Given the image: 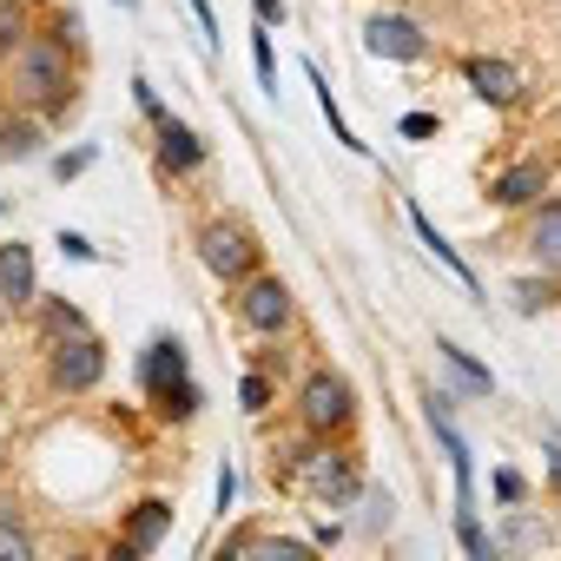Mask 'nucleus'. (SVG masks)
I'll return each mask as SVG.
<instances>
[{
    "label": "nucleus",
    "instance_id": "39448f33",
    "mask_svg": "<svg viewBox=\"0 0 561 561\" xmlns=\"http://www.w3.org/2000/svg\"><path fill=\"white\" fill-rule=\"evenodd\" d=\"M231 291H238V298H231L238 324H244V331H257V337H285V331L298 324V298H291V285H285V277L251 271L244 285H231Z\"/></svg>",
    "mask_w": 561,
    "mask_h": 561
},
{
    "label": "nucleus",
    "instance_id": "9b49d317",
    "mask_svg": "<svg viewBox=\"0 0 561 561\" xmlns=\"http://www.w3.org/2000/svg\"><path fill=\"white\" fill-rule=\"evenodd\" d=\"M192 377V364H185V344L179 337H152V351H139V397L146 403H159L165 390H179Z\"/></svg>",
    "mask_w": 561,
    "mask_h": 561
},
{
    "label": "nucleus",
    "instance_id": "aec40b11",
    "mask_svg": "<svg viewBox=\"0 0 561 561\" xmlns=\"http://www.w3.org/2000/svg\"><path fill=\"white\" fill-rule=\"evenodd\" d=\"M508 298H515V311H554L561 305V277L554 271H541V277H522V285H508Z\"/></svg>",
    "mask_w": 561,
    "mask_h": 561
},
{
    "label": "nucleus",
    "instance_id": "2eb2a0df",
    "mask_svg": "<svg viewBox=\"0 0 561 561\" xmlns=\"http://www.w3.org/2000/svg\"><path fill=\"white\" fill-rule=\"evenodd\" d=\"M119 535L139 548V554H152L165 535H172V502L165 495H139L133 508H126V522H119Z\"/></svg>",
    "mask_w": 561,
    "mask_h": 561
},
{
    "label": "nucleus",
    "instance_id": "a878e982",
    "mask_svg": "<svg viewBox=\"0 0 561 561\" xmlns=\"http://www.w3.org/2000/svg\"><path fill=\"white\" fill-rule=\"evenodd\" d=\"M251 60H257V87H264V93H277V60H271V41H264V27L251 34Z\"/></svg>",
    "mask_w": 561,
    "mask_h": 561
},
{
    "label": "nucleus",
    "instance_id": "f8f14e48",
    "mask_svg": "<svg viewBox=\"0 0 561 561\" xmlns=\"http://www.w3.org/2000/svg\"><path fill=\"white\" fill-rule=\"evenodd\" d=\"M0 298L14 311L41 305V271H34V244H0Z\"/></svg>",
    "mask_w": 561,
    "mask_h": 561
},
{
    "label": "nucleus",
    "instance_id": "cd10ccee",
    "mask_svg": "<svg viewBox=\"0 0 561 561\" xmlns=\"http://www.w3.org/2000/svg\"><path fill=\"white\" fill-rule=\"evenodd\" d=\"M495 502H502V508H515V502H528V482H522V476H515L508 462L495 469Z\"/></svg>",
    "mask_w": 561,
    "mask_h": 561
},
{
    "label": "nucleus",
    "instance_id": "c9c22d12",
    "mask_svg": "<svg viewBox=\"0 0 561 561\" xmlns=\"http://www.w3.org/2000/svg\"><path fill=\"white\" fill-rule=\"evenodd\" d=\"M257 21H264V27H277V21H285V0H257Z\"/></svg>",
    "mask_w": 561,
    "mask_h": 561
},
{
    "label": "nucleus",
    "instance_id": "4468645a",
    "mask_svg": "<svg viewBox=\"0 0 561 561\" xmlns=\"http://www.w3.org/2000/svg\"><path fill=\"white\" fill-rule=\"evenodd\" d=\"M522 251L535 257V271H554V277H561V198H541V205L528 211Z\"/></svg>",
    "mask_w": 561,
    "mask_h": 561
},
{
    "label": "nucleus",
    "instance_id": "dca6fc26",
    "mask_svg": "<svg viewBox=\"0 0 561 561\" xmlns=\"http://www.w3.org/2000/svg\"><path fill=\"white\" fill-rule=\"evenodd\" d=\"M403 211H410V225H416V238H423V244H430V257H436V264H449V271H456V285H462V291H469V298H482V277H476V271H469V264H462V251H456V244H449V238H443V231H436V225H430V218H423V205H403Z\"/></svg>",
    "mask_w": 561,
    "mask_h": 561
},
{
    "label": "nucleus",
    "instance_id": "bb28decb",
    "mask_svg": "<svg viewBox=\"0 0 561 561\" xmlns=\"http://www.w3.org/2000/svg\"><path fill=\"white\" fill-rule=\"evenodd\" d=\"M238 403H244L251 416H264V410H271V383H264V370H251V377L238 383Z\"/></svg>",
    "mask_w": 561,
    "mask_h": 561
},
{
    "label": "nucleus",
    "instance_id": "6ab92c4d",
    "mask_svg": "<svg viewBox=\"0 0 561 561\" xmlns=\"http://www.w3.org/2000/svg\"><path fill=\"white\" fill-rule=\"evenodd\" d=\"M436 351H443V370H449V377H456V383H462L469 397H495V370H482V364H476V357H469L462 344H449V337H443Z\"/></svg>",
    "mask_w": 561,
    "mask_h": 561
},
{
    "label": "nucleus",
    "instance_id": "72a5a7b5",
    "mask_svg": "<svg viewBox=\"0 0 561 561\" xmlns=\"http://www.w3.org/2000/svg\"><path fill=\"white\" fill-rule=\"evenodd\" d=\"M430 133H436V113H410L403 119V139H430Z\"/></svg>",
    "mask_w": 561,
    "mask_h": 561
},
{
    "label": "nucleus",
    "instance_id": "f03ea898",
    "mask_svg": "<svg viewBox=\"0 0 561 561\" xmlns=\"http://www.w3.org/2000/svg\"><path fill=\"white\" fill-rule=\"evenodd\" d=\"M291 489L318 495L324 508H351L364 495V469L351 449H337V436H311V443H285V462H277Z\"/></svg>",
    "mask_w": 561,
    "mask_h": 561
},
{
    "label": "nucleus",
    "instance_id": "2f4dec72",
    "mask_svg": "<svg viewBox=\"0 0 561 561\" xmlns=\"http://www.w3.org/2000/svg\"><path fill=\"white\" fill-rule=\"evenodd\" d=\"M87 165H93V146H80V152H60V159H54V172H60V179H80Z\"/></svg>",
    "mask_w": 561,
    "mask_h": 561
},
{
    "label": "nucleus",
    "instance_id": "473e14b6",
    "mask_svg": "<svg viewBox=\"0 0 561 561\" xmlns=\"http://www.w3.org/2000/svg\"><path fill=\"white\" fill-rule=\"evenodd\" d=\"M47 34H60V41L80 54V21H73V14H54V27H47Z\"/></svg>",
    "mask_w": 561,
    "mask_h": 561
},
{
    "label": "nucleus",
    "instance_id": "9d476101",
    "mask_svg": "<svg viewBox=\"0 0 561 561\" xmlns=\"http://www.w3.org/2000/svg\"><path fill=\"white\" fill-rule=\"evenodd\" d=\"M548 179H554V165H548V159H515V165H502V172L489 179V205H502V211L541 205Z\"/></svg>",
    "mask_w": 561,
    "mask_h": 561
},
{
    "label": "nucleus",
    "instance_id": "5701e85b",
    "mask_svg": "<svg viewBox=\"0 0 561 561\" xmlns=\"http://www.w3.org/2000/svg\"><path fill=\"white\" fill-rule=\"evenodd\" d=\"M34 34V14L21 8V0H0V67H8L14 60V47Z\"/></svg>",
    "mask_w": 561,
    "mask_h": 561
},
{
    "label": "nucleus",
    "instance_id": "f257e3e1",
    "mask_svg": "<svg viewBox=\"0 0 561 561\" xmlns=\"http://www.w3.org/2000/svg\"><path fill=\"white\" fill-rule=\"evenodd\" d=\"M8 100L14 113H34V119H67L73 100H80V67H73V47L60 34H27L8 60Z\"/></svg>",
    "mask_w": 561,
    "mask_h": 561
},
{
    "label": "nucleus",
    "instance_id": "ddd939ff",
    "mask_svg": "<svg viewBox=\"0 0 561 561\" xmlns=\"http://www.w3.org/2000/svg\"><path fill=\"white\" fill-rule=\"evenodd\" d=\"M423 416H430V430H436V443H443V456H449V469H456V508H476V476H469V443L456 436V423L443 416V397H423Z\"/></svg>",
    "mask_w": 561,
    "mask_h": 561
},
{
    "label": "nucleus",
    "instance_id": "4be33fe9",
    "mask_svg": "<svg viewBox=\"0 0 561 561\" xmlns=\"http://www.w3.org/2000/svg\"><path fill=\"white\" fill-rule=\"evenodd\" d=\"M205 410V390H198V377H185L179 390H165L159 403H152V416H165V423H192Z\"/></svg>",
    "mask_w": 561,
    "mask_h": 561
},
{
    "label": "nucleus",
    "instance_id": "a211bd4d",
    "mask_svg": "<svg viewBox=\"0 0 561 561\" xmlns=\"http://www.w3.org/2000/svg\"><path fill=\"white\" fill-rule=\"evenodd\" d=\"M41 146H47V119H34V113L0 119V159H34Z\"/></svg>",
    "mask_w": 561,
    "mask_h": 561
},
{
    "label": "nucleus",
    "instance_id": "58836bf2",
    "mask_svg": "<svg viewBox=\"0 0 561 561\" xmlns=\"http://www.w3.org/2000/svg\"><path fill=\"white\" fill-rule=\"evenodd\" d=\"M554 126H561V106H554Z\"/></svg>",
    "mask_w": 561,
    "mask_h": 561
},
{
    "label": "nucleus",
    "instance_id": "4c0bfd02",
    "mask_svg": "<svg viewBox=\"0 0 561 561\" xmlns=\"http://www.w3.org/2000/svg\"><path fill=\"white\" fill-rule=\"evenodd\" d=\"M8 311H14V305H8V298H0V324H8Z\"/></svg>",
    "mask_w": 561,
    "mask_h": 561
},
{
    "label": "nucleus",
    "instance_id": "c756f323",
    "mask_svg": "<svg viewBox=\"0 0 561 561\" xmlns=\"http://www.w3.org/2000/svg\"><path fill=\"white\" fill-rule=\"evenodd\" d=\"M54 244H60V251H67V257H87V264H93V257H100V244H93V238H87V231H60V238H54Z\"/></svg>",
    "mask_w": 561,
    "mask_h": 561
},
{
    "label": "nucleus",
    "instance_id": "7c9ffc66",
    "mask_svg": "<svg viewBox=\"0 0 561 561\" xmlns=\"http://www.w3.org/2000/svg\"><path fill=\"white\" fill-rule=\"evenodd\" d=\"M133 106H139V113H146V119H152V126H159V119H165V106H159V93H152V87H146V80H133Z\"/></svg>",
    "mask_w": 561,
    "mask_h": 561
},
{
    "label": "nucleus",
    "instance_id": "393cba45",
    "mask_svg": "<svg viewBox=\"0 0 561 561\" xmlns=\"http://www.w3.org/2000/svg\"><path fill=\"white\" fill-rule=\"evenodd\" d=\"M456 541L476 554V561H495V541L482 535V522H476V508H456Z\"/></svg>",
    "mask_w": 561,
    "mask_h": 561
},
{
    "label": "nucleus",
    "instance_id": "ea45409f",
    "mask_svg": "<svg viewBox=\"0 0 561 561\" xmlns=\"http://www.w3.org/2000/svg\"><path fill=\"white\" fill-rule=\"evenodd\" d=\"M119 8H133V0H119Z\"/></svg>",
    "mask_w": 561,
    "mask_h": 561
},
{
    "label": "nucleus",
    "instance_id": "f704fd0d",
    "mask_svg": "<svg viewBox=\"0 0 561 561\" xmlns=\"http://www.w3.org/2000/svg\"><path fill=\"white\" fill-rule=\"evenodd\" d=\"M231 495H238V476H231V469H218V515H231Z\"/></svg>",
    "mask_w": 561,
    "mask_h": 561
},
{
    "label": "nucleus",
    "instance_id": "c85d7f7f",
    "mask_svg": "<svg viewBox=\"0 0 561 561\" xmlns=\"http://www.w3.org/2000/svg\"><path fill=\"white\" fill-rule=\"evenodd\" d=\"M192 8V21H198V34H205V47L218 54V14H211V0H185Z\"/></svg>",
    "mask_w": 561,
    "mask_h": 561
},
{
    "label": "nucleus",
    "instance_id": "20e7f679",
    "mask_svg": "<svg viewBox=\"0 0 561 561\" xmlns=\"http://www.w3.org/2000/svg\"><path fill=\"white\" fill-rule=\"evenodd\" d=\"M192 251H198V264L218 277V285H244L251 271H264V244H257V231L244 218H205L192 231Z\"/></svg>",
    "mask_w": 561,
    "mask_h": 561
},
{
    "label": "nucleus",
    "instance_id": "6e6552de",
    "mask_svg": "<svg viewBox=\"0 0 561 561\" xmlns=\"http://www.w3.org/2000/svg\"><path fill=\"white\" fill-rule=\"evenodd\" d=\"M364 47H370L377 60H397V67L430 60V34H423V21H410V14H377V21L364 27Z\"/></svg>",
    "mask_w": 561,
    "mask_h": 561
},
{
    "label": "nucleus",
    "instance_id": "412c9836",
    "mask_svg": "<svg viewBox=\"0 0 561 561\" xmlns=\"http://www.w3.org/2000/svg\"><path fill=\"white\" fill-rule=\"evenodd\" d=\"M0 561H34V535L8 495H0Z\"/></svg>",
    "mask_w": 561,
    "mask_h": 561
},
{
    "label": "nucleus",
    "instance_id": "b1692460",
    "mask_svg": "<svg viewBox=\"0 0 561 561\" xmlns=\"http://www.w3.org/2000/svg\"><path fill=\"white\" fill-rule=\"evenodd\" d=\"M305 73H311V87H318V106H324V119H331V133H337V146H344V152H357V159H364V139H357V133H351V119H344V113H337V93H331V87H324V73H318V67H305Z\"/></svg>",
    "mask_w": 561,
    "mask_h": 561
},
{
    "label": "nucleus",
    "instance_id": "e433bc0d",
    "mask_svg": "<svg viewBox=\"0 0 561 561\" xmlns=\"http://www.w3.org/2000/svg\"><path fill=\"white\" fill-rule=\"evenodd\" d=\"M548 482H554V495H561V443H548Z\"/></svg>",
    "mask_w": 561,
    "mask_h": 561
},
{
    "label": "nucleus",
    "instance_id": "f3484780",
    "mask_svg": "<svg viewBox=\"0 0 561 561\" xmlns=\"http://www.w3.org/2000/svg\"><path fill=\"white\" fill-rule=\"evenodd\" d=\"M34 331H41V337L54 344V337H73V331H93V324H87V311H80L73 298H47V291H41V305H34Z\"/></svg>",
    "mask_w": 561,
    "mask_h": 561
},
{
    "label": "nucleus",
    "instance_id": "1a4fd4ad",
    "mask_svg": "<svg viewBox=\"0 0 561 561\" xmlns=\"http://www.w3.org/2000/svg\"><path fill=\"white\" fill-rule=\"evenodd\" d=\"M456 73L476 87V100H489V106H522V67H515V60H502V54H462Z\"/></svg>",
    "mask_w": 561,
    "mask_h": 561
},
{
    "label": "nucleus",
    "instance_id": "423d86ee",
    "mask_svg": "<svg viewBox=\"0 0 561 561\" xmlns=\"http://www.w3.org/2000/svg\"><path fill=\"white\" fill-rule=\"evenodd\" d=\"M100 377H106V344L93 331H73V337L47 344V383L60 397H87V390H100Z\"/></svg>",
    "mask_w": 561,
    "mask_h": 561
},
{
    "label": "nucleus",
    "instance_id": "7ed1b4c3",
    "mask_svg": "<svg viewBox=\"0 0 561 561\" xmlns=\"http://www.w3.org/2000/svg\"><path fill=\"white\" fill-rule=\"evenodd\" d=\"M298 423H305V436H351L357 430V383L331 364H311L298 377Z\"/></svg>",
    "mask_w": 561,
    "mask_h": 561
},
{
    "label": "nucleus",
    "instance_id": "0eeeda50",
    "mask_svg": "<svg viewBox=\"0 0 561 561\" xmlns=\"http://www.w3.org/2000/svg\"><path fill=\"white\" fill-rule=\"evenodd\" d=\"M152 165H159V179L172 185V179H192V172H205V139L185 126V119H159L152 126Z\"/></svg>",
    "mask_w": 561,
    "mask_h": 561
}]
</instances>
